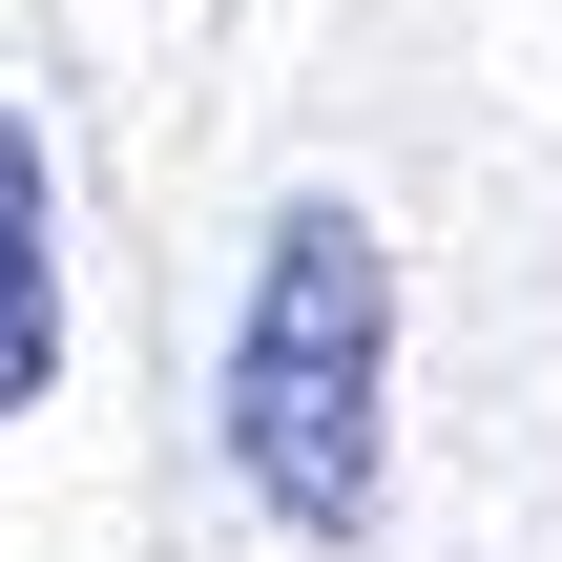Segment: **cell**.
I'll list each match as a JSON object with an SVG mask.
<instances>
[{
  "label": "cell",
  "mask_w": 562,
  "mask_h": 562,
  "mask_svg": "<svg viewBox=\"0 0 562 562\" xmlns=\"http://www.w3.org/2000/svg\"><path fill=\"white\" fill-rule=\"evenodd\" d=\"M396 396V250L355 209H271V271H250V334H229V459L292 542H375V417Z\"/></svg>",
  "instance_id": "cell-1"
},
{
  "label": "cell",
  "mask_w": 562,
  "mask_h": 562,
  "mask_svg": "<svg viewBox=\"0 0 562 562\" xmlns=\"http://www.w3.org/2000/svg\"><path fill=\"white\" fill-rule=\"evenodd\" d=\"M63 375V188H42V125L0 104V417Z\"/></svg>",
  "instance_id": "cell-2"
}]
</instances>
